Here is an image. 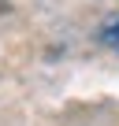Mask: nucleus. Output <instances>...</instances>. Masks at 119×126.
Returning a JSON list of instances; mask_svg holds the SVG:
<instances>
[{"mask_svg":"<svg viewBox=\"0 0 119 126\" xmlns=\"http://www.w3.org/2000/svg\"><path fill=\"white\" fill-rule=\"evenodd\" d=\"M104 41H108L112 48H119V19H115V22H112V26L104 30Z\"/></svg>","mask_w":119,"mask_h":126,"instance_id":"f257e3e1","label":"nucleus"}]
</instances>
